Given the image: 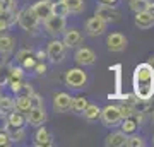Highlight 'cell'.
<instances>
[{
	"label": "cell",
	"mask_w": 154,
	"mask_h": 147,
	"mask_svg": "<svg viewBox=\"0 0 154 147\" xmlns=\"http://www.w3.org/2000/svg\"><path fill=\"white\" fill-rule=\"evenodd\" d=\"M2 12H16V0H0Z\"/></svg>",
	"instance_id": "1f68e13d"
},
{
	"label": "cell",
	"mask_w": 154,
	"mask_h": 147,
	"mask_svg": "<svg viewBox=\"0 0 154 147\" xmlns=\"http://www.w3.org/2000/svg\"><path fill=\"white\" fill-rule=\"evenodd\" d=\"M62 41H63V44H65V48H74V46H77V44H81L82 34L79 33L77 29H69V31H65Z\"/></svg>",
	"instance_id": "9a60e30c"
},
{
	"label": "cell",
	"mask_w": 154,
	"mask_h": 147,
	"mask_svg": "<svg viewBox=\"0 0 154 147\" xmlns=\"http://www.w3.org/2000/svg\"><path fill=\"white\" fill-rule=\"evenodd\" d=\"M9 79H22V69L21 67H12L11 74H9Z\"/></svg>",
	"instance_id": "e575fe53"
},
{
	"label": "cell",
	"mask_w": 154,
	"mask_h": 147,
	"mask_svg": "<svg viewBox=\"0 0 154 147\" xmlns=\"http://www.w3.org/2000/svg\"><path fill=\"white\" fill-rule=\"evenodd\" d=\"M51 14L67 17L69 16V9H67V5L63 4V2H57V4H51Z\"/></svg>",
	"instance_id": "4316f807"
},
{
	"label": "cell",
	"mask_w": 154,
	"mask_h": 147,
	"mask_svg": "<svg viewBox=\"0 0 154 147\" xmlns=\"http://www.w3.org/2000/svg\"><path fill=\"white\" fill-rule=\"evenodd\" d=\"M46 2H50V4H57V2H63V0H46Z\"/></svg>",
	"instance_id": "7bdbcfd3"
},
{
	"label": "cell",
	"mask_w": 154,
	"mask_h": 147,
	"mask_svg": "<svg viewBox=\"0 0 154 147\" xmlns=\"http://www.w3.org/2000/svg\"><path fill=\"white\" fill-rule=\"evenodd\" d=\"M5 132L9 133V139H11L12 142H21V140H24V137H26L24 127H11V125H7Z\"/></svg>",
	"instance_id": "ac0fdd59"
},
{
	"label": "cell",
	"mask_w": 154,
	"mask_h": 147,
	"mask_svg": "<svg viewBox=\"0 0 154 147\" xmlns=\"http://www.w3.org/2000/svg\"><path fill=\"white\" fill-rule=\"evenodd\" d=\"M31 9H33L34 16L38 17L39 21H45L46 17L51 16V4H50V2H46V0H39V2L33 4V5H31Z\"/></svg>",
	"instance_id": "4fadbf2b"
},
{
	"label": "cell",
	"mask_w": 154,
	"mask_h": 147,
	"mask_svg": "<svg viewBox=\"0 0 154 147\" xmlns=\"http://www.w3.org/2000/svg\"><path fill=\"white\" fill-rule=\"evenodd\" d=\"M128 5L135 14L137 12H144L147 11V5H149V0H128Z\"/></svg>",
	"instance_id": "484cf974"
},
{
	"label": "cell",
	"mask_w": 154,
	"mask_h": 147,
	"mask_svg": "<svg viewBox=\"0 0 154 147\" xmlns=\"http://www.w3.org/2000/svg\"><path fill=\"white\" fill-rule=\"evenodd\" d=\"M31 55V50H19L17 51V62H22L24 58H28Z\"/></svg>",
	"instance_id": "74e56055"
},
{
	"label": "cell",
	"mask_w": 154,
	"mask_h": 147,
	"mask_svg": "<svg viewBox=\"0 0 154 147\" xmlns=\"http://www.w3.org/2000/svg\"><path fill=\"white\" fill-rule=\"evenodd\" d=\"M11 144H12V140L9 139V133L5 130H0V147H7Z\"/></svg>",
	"instance_id": "836d02e7"
},
{
	"label": "cell",
	"mask_w": 154,
	"mask_h": 147,
	"mask_svg": "<svg viewBox=\"0 0 154 147\" xmlns=\"http://www.w3.org/2000/svg\"><path fill=\"white\" fill-rule=\"evenodd\" d=\"M53 108H55L58 113H67V111L72 108V98L67 93L55 94V98H53Z\"/></svg>",
	"instance_id": "7c38bea8"
},
{
	"label": "cell",
	"mask_w": 154,
	"mask_h": 147,
	"mask_svg": "<svg viewBox=\"0 0 154 147\" xmlns=\"http://www.w3.org/2000/svg\"><path fill=\"white\" fill-rule=\"evenodd\" d=\"M26 121H29V125L33 127H39L46 121V113H45L43 106H36V108H31L28 111V116H26Z\"/></svg>",
	"instance_id": "8fae6325"
},
{
	"label": "cell",
	"mask_w": 154,
	"mask_h": 147,
	"mask_svg": "<svg viewBox=\"0 0 154 147\" xmlns=\"http://www.w3.org/2000/svg\"><path fill=\"white\" fill-rule=\"evenodd\" d=\"M14 38L12 36H7V34H2L0 36V53L2 55H9L14 50Z\"/></svg>",
	"instance_id": "d6986e66"
},
{
	"label": "cell",
	"mask_w": 154,
	"mask_h": 147,
	"mask_svg": "<svg viewBox=\"0 0 154 147\" xmlns=\"http://www.w3.org/2000/svg\"><path fill=\"white\" fill-rule=\"evenodd\" d=\"M22 63V67H24V69H33L34 65H36V57H34L33 53L29 55L28 58H24V60L21 62Z\"/></svg>",
	"instance_id": "d6a6232c"
},
{
	"label": "cell",
	"mask_w": 154,
	"mask_h": 147,
	"mask_svg": "<svg viewBox=\"0 0 154 147\" xmlns=\"http://www.w3.org/2000/svg\"><path fill=\"white\" fill-rule=\"evenodd\" d=\"M96 17H99L101 21L105 22H116L120 21V11L115 9L111 4H99L98 9H96Z\"/></svg>",
	"instance_id": "8992f818"
},
{
	"label": "cell",
	"mask_w": 154,
	"mask_h": 147,
	"mask_svg": "<svg viewBox=\"0 0 154 147\" xmlns=\"http://www.w3.org/2000/svg\"><path fill=\"white\" fill-rule=\"evenodd\" d=\"M118 109H120V116L122 118H128V116H134V113H137L135 111V106H132V104H122V106H118Z\"/></svg>",
	"instance_id": "f1b7e54d"
},
{
	"label": "cell",
	"mask_w": 154,
	"mask_h": 147,
	"mask_svg": "<svg viewBox=\"0 0 154 147\" xmlns=\"http://www.w3.org/2000/svg\"><path fill=\"white\" fill-rule=\"evenodd\" d=\"M127 142V133H123V132H113V133H110V135L105 139V145L108 147H123Z\"/></svg>",
	"instance_id": "2e32d148"
},
{
	"label": "cell",
	"mask_w": 154,
	"mask_h": 147,
	"mask_svg": "<svg viewBox=\"0 0 154 147\" xmlns=\"http://www.w3.org/2000/svg\"><path fill=\"white\" fill-rule=\"evenodd\" d=\"M14 109L21 111V113H28L31 109V99L29 96H17V99L14 101Z\"/></svg>",
	"instance_id": "ffe728a7"
},
{
	"label": "cell",
	"mask_w": 154,
	"mask_h": 147,
	"mask_svg": "<svg viewBox=\"0 0 154 147\" xmlns=\"http://www.w3.org/2000/svg\"><path fill=\"white\" fill-rule=\"evenodd\" d=\"M135 26L140 29H149L154 26V16H151L147 11L144 12H137L135 14Z\"/></svg>",
	"instance_id": "e0dca14e"
},
{
	"label": "cell",
	"mask_w": 154,
	"mask_h": 147,
	"mask_svg": "<svg viewBox=\"0 0 154 147\" xmlns=\"http://www.w3.org/2000/svg\"><path fill=\"white\" fill-rule=\"evenodd\" d=\"M29 99H31V108H36V106H43V99L39 98L38 94H31L29 96Z\"/></svg>",
	"instance_id": "d590c367"
},
{
	"label": "cell",
	"mask_w": 154,
	"mask_h": 147,
	"mask_svg": "<svg viewBox=\"0 0 154 147\" xmlns=\"http://www.w3.org/2000/svg\"><path fill=\"white\" fill-rule=\"evenodd\" d=\"M46 57L53 63H60L63 58H65V44L60 39H51L48 43V48H46Z\"/></svg>",
	"instance_id": "5b68a950"
},
{
	"label": "cell",
	"mask_w": 154,
	"mask_h": 147,
	"mask_svg": "<svg viewBox=\"0 0 154 147\" xmlns=\"http://www.w3.org/2000/svg\"><path fill=\"white\" fill-rule=\"evenodd\" d=\"M51 140H53V139H51V133H50L45 127L38 128L36 133H34V145L36 147H50L53 144Z\"/></svg>",
	"instance_id": "5bb4252c"
},
{
	"label": "cell",
	"mask_w": 154,
	"mask_h": 147,
	"mask_svg": "<svg viewBox=\"0 0 154 147\" xmlns=\"http://www.w3.org/2000/svg\"><path fill=\"white\" fill-rule=\"evenodd\" d=\"M122 132L123 133H127V135H130V133H134L135 132V128H137V120L135 118H132V116H128V118H122Z\"/></svg>",
	"instance_id": "cb8c5ba5"
},
{
	"label": "cell",
	"mask_w": 154,
	"mask_h": 147,
	"mask_svg": "<svg viewBox=\"0 0 154 147\" xmlns=\"http://www.w3.org/2000/svg\"><path fill=\"white\" fill-rule=\"evenodd\" d=\"M99 113H101V109L98 108V104H89V103H88V106H86V108H84V111H82L84 118H86V120H89V121L98 120Z\"/></svg>",
	"instance_id": "7402d4cb"
},
{
	"label": "cell",
	"mask_w": 154,
	"mask_h": 147,
	"mask_svg": "<svg viewBox=\"0 0 154 147\" xmlns=\"http://www.w3.org/2000/svg\"><path fill=\"white\" fill-rule=\"evenodd\" d=\"M24 123H26L24 113L17 111V109H12L11 115H9V125L11 127H24Z\"/></svg>",
	"instance_id": "44dd1931"
},
{
	"label": "cell",
	"mask_w": 154,
	"mask_h": 147,
	"mask_svg": "<svg viewBox=\"0 0 154 147\" xmlns=\"http://www.w3.org/2000/svg\"><path fill=\"white\" fill-rule=\"evenodd\" d=\"M0 14H2V7H0Z\"/></svg>",
	"instance_id": "ee69618b"
},
{
	"label": "cell",
	"mask_w": 154,
	"mask_h": 147,
	"mask_svg": "<svg viewBox=\"0 0 154 147\" xmlns=\"http://www.w3.org/2000/svg\"><path fill=\"white\" fill-rule=\"evenodd\" d=\"M33 69L36 70V74H38V75H43L45 72H46V65H45L43 62H41V63H38V62H36V65H34Z\"/></svg>",
	"instance_id": "f35d334b"
},
{
	"label": "cell",
	"mask_w": 154,
	"mask_h": 147,
	"mask_svg": "<svg viewBox=\"0 0 154 147\" xmlns=\"http://www.w3.org/2000/svg\"><path fill=\"white\" fill-rule=\"evenodd\" d=\"M14 94H16V96H31V94H33V87L29 86L28 82H21L19 89H17Z\"/></svg>",
	"instance_id": "4dcf8cb0"
},
{
	"label": "cell",
	"mask_w": 154,
	"mask_h": 147,
	"mask_svg": "<svg viewBox=\"0 0 154 147\" xmlns=\"http://www.w3.org/2000/svg\"><path fill=\"white\" fill-rule=\"evenodd\" d=\"M69 14H81L84 11V0H63Z\"/></svg>",
	"instance_id": "603a6c76"
},
{
	"label": "cell",
	"mask_w": 154,
	"mask_h": 147,
	"mask_svg": "<svg viewBox=\"0 0 154 147\" xmlns=\"http://www.w3.org/2000/svg\"><path fill=\"white\" fill-rule=\"evenodd\" d=\"M74 58H75V62L79 63V65H93L94 62H96V53H94L91 48H79L75 51V55H74Z\"/></svg>",
	"instance_id": "30bf717a"
},
{
	"label": "cell",
	"mask_w": 154,
	"mask_h": 147,
	"mask_svg": "<svg viewBox=\"0 0 154 147\" xmlns=\"http://www.w3.org/2000/svg\"><path fill=\"white\" fill-rule=\"evenodd\" d=\"M99 118L103 120V123H105L106 127H115V125H118V123L122 121L120 109H118V106L110 104V106H106L105 109H101Z\"/></svg>",
	"instance_id": "52a82bcc"
},
{
	"label": "cell",
	"mask_w": 154,
	"mask_h": 147,
	"mask_svg": "<svg viewBox=\"0 0 154 147\" xmlns=\"http://www.w3.org/2000/svg\"><path fill=\"white\" fill-rule=\"evenodd\" d=\"M106 31V22L101 21L99 17H91V19H88V22H86V33L89 34V36H101V34Z\"/></svg>",
	"instance_id": "ba28073f"
},
{
	"label": "cell",
	"mask_w": 154,
	"mask_h": 147,
	"mask_svg": "<svg viewBox=\"0 0 154 147\" xmlns=\"http://www.w3.org/2000/svg\"><path fill=\"white\" fill-rule=\"evenodd\" d=\"M14 109V99L7 98V96H0V111L2 113H11Z\"/></svg>",
	"instance_id": "83f0119b"
},
{
	"label": "cell",
	"mask_w": 154,
	"mask_h": 147,
	"mask_svg": "<svg viewBox=\"0 0 154 147\" xmlns=\"http://www.w3.org/2000/svg\"><path fill=\"white\" fill-rule=\"evenodd\" d=\"M134 94L139 101H149L154 96V67L151 63H139L132 77Z\"/></svg>",
	"instance_id": "6da1fadb"
},
{
	"label": "cell",
	"mask_w": 154,
	"mask_h": 147,
	"mask_svg": "<svg viewBox=\"0 0 154 147\" xmlns=\"http://www.w3.org/2000/svg\"><path fill=\"white\" fill-rule=\"evenodd\" d=\"M106 44H108V50H110V51L118 53V51H123V50H125L127 38L120 33H111L110 36H108V39H106Z\"/></svg>",
	"instance_id": "9c48e42d"
},
{
	"label": "cell",
	"mask_w": 154,
	"mask_h": 147,
	"mask_svg": "<svg viewBox=\"0 0 154 147\" xmlns=\"http://www.w3.org/2000/svg\"><path fill=\"white\" fill-rule=\"evenodd\" d=\"M88 106V99L84 98V96H77V98H72V108L75 113H82L84 108Z\"/></svg>",
	"instance_id": "d4e9b609"
},
{
	"label": "cell",
	"mask_w": 154,
	"mask_h": 147,
	"mask_svg": "<svg viewBox=\"0 0 154 147\" xmlns=\"http://www.w3.org/2000/svg\"><path fill=\"white\" fill-rule=\"evenodd\" d=\"M125 145H128V147H144L146 145V140H144L142 137L132 135V137H127Z\"/></svg>",
	"instance_id": "f546056e"
},
{
	"label": "cell",
	"mask_w": 154,
	"mask_h": 147,
	"mask_svg": "<svg viewBox=\"0 0 154 147\" xmlns=\"http://www.w3.org/2000/svg\"><path fill=\"white\" fill-rule=\"evenodd\" d=\"M147 12L151 14V16H154V2H149V5H147Z\"/></svg>",
	"instance_id": "60d3db41"
},
{
	"label": "cell",
	"mask_w": 154,
	"mask_h": 147,
	"mask_svg": "<svg viewBox=\"0 0 154 147\" xmlns=\"http://www.w3.org/2000/svg\"><path fill=\"white\" fill-rule=\"evenodd\" d=\"M17 22H19V26L24 31H36L38 29V24H39V19L34 16L33 9L28 7V9H24L22 12L17 14Z\"/></svg>",
	"instance_id": "3957f363"
},
{
	"label": "cell",
	"mask_w": 154,
	"mask_h": 147,
	"mask_svg": "<svg viewBox=\"0 0 154 147\" xmlns=\"http://www.w3.org/2000/svg\"><path fill=\"white\" fill-rule=\"evenodd\" d=\"M36 58H38V60H45V58H46V51H38V53H36Z\"/></svg>",
	"instance_id": "ab89813d"
},
{
	"label": "cell",
	"mask_w": 154,
	"mask_h": 147,
	"mask_svg": "<svg viewBox=\"0 0 154 147\" xmlns=\"http://www.w3.org/2000/svg\"><path fill=\"white\" fill-rule=\"evenodd\" d=\"M86 82H88V75L82 69H69L65 72V86L72 89H81L86 86Z\"/></svg>",
	"instance_id": "7a4b0ae2"
},
{
	"label": "cell",
	"mask_w": 154,
	"mask_h": 147,
	"mask_svg": "<svg viewBox=\"0 0 154 147\" xmlns=\"http://www.w3.org/2000/svg\"><path fill=\"white\" fill-rule=\"evenodd\" d=\"M7 125H9V115L0 111V130H5Z\"/></svg>",
	"instance_id": "8d00e7d4"
},
{
	"label": "cell",
	"mask_w": 154,
	"mask_h": 147,
	"mask_svg": "<svg viewBox=\"0 0 154 147\" xmlns=\"http://www.w3.org/2000/svg\"><path fill=\"white\" fill-rule=\"evenodd\" d=\"M101 2H105V4H111V5L116 4V0H101Z\"/></svg>",
	"instance_id": "b9f144b4"
},
{
	"label": "cell",
	"mask_w": 154,
	"mask_h": 147,
	"mask_svg": "<svg viewBox=\"0 0 154 147\" xmlns=\"http://www.w3.org/2000/svg\"><path fill=\"white\" fill-rule=\"evenodd\" d=\"M45 29H46V33L50 36H58L60 33L65 31V17L62 16H55V14H51L50 17L45 19Z\"/></svg>",
	"instance_id": "277c9868"
}]
</instances>
